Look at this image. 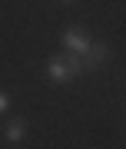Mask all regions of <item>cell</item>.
<instances>
[{
  "label": "cell",
  "instance_id": "obj_1",
  "mask_svg": "<svg viewBox=\"0 0 126 149\" xmlns=\"http://www.w3.org/2000/svg\"><path fill=\"white\" fill-rule=\"evenodd\" d=\"M60 40H63V50H66V53H76V56H83L86 50L93 47V37H90V33H83L80 27H70Z\"/></svg>",
  "mask_w": 126,
  "mask_h": 149
},
{
  "label": "cell",
  "instance_id": "obj_2",
  "mask_svg": "<svg viewBox=\"0 0 126 149\" xmlns=\"http://www.w3.org/2000/svg\"><path fill=\"white\" fill-rule=\"evenodd\" d=\"M47 80H50L53 86H63V83L73 80V70H70L66 56H50V60H47Z\"/></svg>",
  "mask_w": 126,
  "mask_h": 149
},
{
  "label": "cell",
  "instance_id": "obj_3",
  "mask_svg": "<svg viewBox=\"0 0 126 149\" xmlns=\"http://www.w3.org/2000/svg\"><path fill=\"white\" fill-rule=\"evenodd\" d=\"M106 60H110V50H106L103 43H93V47L83 53V70H90V73H93V70H100Z\"/></svg>",
  "mask_w": 126,
  "mask_h": 149
},
{
  "label": "cell",
  "instance_id": "obj_4",
  "mask_svg": "<svg viewBox=\"0 0 126 149\" xmlns=\"http://www.w3.org/2000/svg\"><path fill=\"white\" fill-rule=\"evenodd\" d=\"M23 139H27V123H23L20 116H13V119L4 126V143H7V146H20Z\"/></svg>",
  "mask_w": 126,
  "mask_h": 149
},
{
  "label": "cell",
  "instance_id": "obj_5",
  "mask_svg": "<svg viewBox=\"0 0 126 149\" xmlns=\"http://www.w3.org/2000/svg\"><path fill=\"white\" fill-rule=\"evenodd\" d=\"M63 56H66V63H70V70H73V76L86 73V70H83V56H76V53H63Z\"/></svg>",
  "mask_w": 126,
  "mask_h": 149
},
{
  "label": "cell",
  "instance_id": "obj_6",
  "mask_svg": "<svg viewBox=\"0 0 126 149\" xmlns=\"http://www.w3.org/2000/svg\"><path fill=\"white\" fill-rule=\"evenodd\" d=\"M7 109H10V93H4V90H0V116H4Z\"/></svg>",
  "mask_w": 126,
  "mask_h": 149
},
{
  "label": "cell",
  "instance_id": "obj_7",
  "mask_svg": "<svg viewBox=\"0 0 126 149\" xmlns=\"http://www.w3.org/2000/svg\"><path fill=\"white\" fill-rule=\"evenodd\" d=\"M63 3H70V0H63Z\"/></svg>",
  "mask_w": 126,
  "mask_h": 149
}]
</instances>
